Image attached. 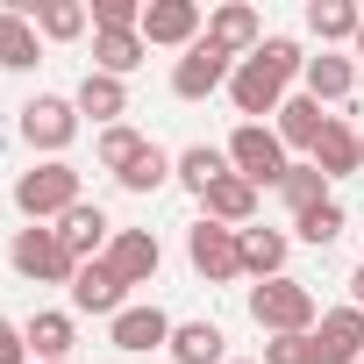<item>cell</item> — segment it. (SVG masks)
Listing matches in <instances>:
<instances>
[{"label": "cell", "instance_id": "6da1fadb", "mask_svg": "<svg viewBox=\"0 0 364 364\" xmlns=\"http://www.w3.org/2000/svg\"><path fill=\"white\" fill-rule=\"evenodd\" d=\"M300 72H307L300 43H293V36H264V50H257V58H243V65H236V79H229L236 114H243V122L279 114V107H286V86H293Z\"/></svg>", "mask_w": 364, "mask_h": 364}, {"label": "cell", "instance_id": "7a4b0ae2", "mask_svg": "<svg viewBox=\"0 0 364 364\" xmlns=\"http://www.w3.org/2000/svg\"><path fill=\"white\" fill-rule=\"evenodd\" d=\"M250 321L264 336H314L321 328V300L300 279H264V286H250Z\"/></svg>", "mask_w": 364, "mask_h": 364}, {"label": "cell", "instance_id": "3957f363", "mask_svg": "<svg viewBox=\"0 0 364 364\" xmlns=\"http://www.w3.org/2000/svg\"><path fill=\"white\" fill-rule=\"evenodd\" d=\"M79 200H86V193H79V171H72L65 157H43V164H29V171L15 178V208H22L29 222H65Z\"/></svg>", "mask_w": 364, "mask_h": 364}, {"label": "cell", "instance_id": "277c9868", "mask_svg": "<svg viewBox=\"0 0 364 364\" xmlns=\"http://www.w3.org/2000/svg\"><path fill=\"white\" fill-rule=\"evenodd\" d=\"M8 264H15V279H29V286H72L79 279V257L58 243V229H43V222H29V229H15L8 236Z\"/></svg>", "mask_w": 364, "mask_h": 364}, {"label": "cell", "instance_id": "5b68a950", "mask_svg": "<svg viewBox=\"0 0 364 364\" xmlns=\"http://www.w3.org/2000/svg\"><path fill=\"white\" fill-rule=\"evenodd\" d=\"M286 143H279V129H264V122H236V136H229V171L236 178H250V186L264 193V186H279L286 178Z\"/></svg>", "mask_w": 364, "mask_h": 364}, {"label": "cell", "instance_id": "8992f818", "mask_svg": "<svg viewBox=\"0 0 364 364\" xmlns=\"http://www.w3.org/2000/svg\"><path fill=\"white\" fill-rule=\"evenodd\" d=\"M150 50H193L208 36V15L200 0H143V29H136Z\"/></svg>", "mask_w": 364, "mask_h": 364}, {"label": "cell", "instance_id": "52a82bcc", "mask_svg": "<svg viewBox=\"0 0 364 364\" xmlns=\"http://www.w3.org/2000/svg\"><path fill=\"white\" fill-rule=\"evenodd\" d=\"M243 229H222V222H193L186 229V257H193V272L208 279V286H229V279H243V243H236Z\"/></svg>", "mask_w": 364, "mask_h": 364}, {"label": "cell", "instance_id": "ba28073f", "mask_svg": "<svg viewBox=\"0 0 364 364\" xmlns=\"http://www.w3.org/2000/svg\"><path fill=\"white\" fill-rule=\"evenodd\" d=\"M72 136H79V107H72L65 93H36V100L22 107V143H29V150L65 157V150H72Z\"/></svg>", "mask_w": 364, "mask_h": 364}, {"label": "cell", "instance_id": "9c48e42d", "mask_svg": "<svg viewBox=\"0 0 364 364\" xmlns=\"http://www.w3.org/2000/svg\"><path fill=\"white\" fill-rule=\"evenodd\" d=\"M229 79H236V58L215 50L208 36H200L193 50H178V58H171V93H178V100H208V93H222Z\"/></svg>", "mask_w": 364, "mask_h": 364}, {"label": "cell", "instance_id": "30bf717a", "mask_svg": "<svg viewBox=\"0 0 364 364\" xmlns=\"http://www.w3.org/2000/svg\"><path fill=\"white\" fill-rule=\"evenodd\" d=\"M171 328H178V321H171L157 300H143V307H122V314L107 321V343H114L122 357H150V350L171 343Z\"/></svg>", "mask_w": 364, "mask_h": 364}, {"label": "cell", "instance_id": "8fae6325", "mask_svg": "<svg viewBox=\"0 0 364 364\" xmlns=\"http://www.w3.org/2000/svg\"><path fill=\"white\" fill-rule=\"evenodd\" d=\"M208 43L229 50L236 65L257 58V50H264V22H257V8H250V0H222V8L208 15Z\"/></svg>", "mask_w": 364, "mask_h": 364}, {"label": "cell", "instance_id": "7c38bea8", "mask_svg": "<svg viewBox=\"0 0 364 364\" xmlns=\"http://www.w3.org/2000/svg\"><path fill=\"white\" fill-rule=\"evenodd\" d=\"M122 286H150L157 279V264H164V250H157V236L150 229H114V243H107V257H100Z\"/></svg>", "mask_w": 364, "mask_h": 364}, {"label": "cell", "instance_id": "4fadbf2b", "mask_svg": "<svg viewBox=\"0 0 364 364\" xmlns=\"http://www.w3.org/2000/svg\"><path fill=\"white\" fill-rule=\"evenodd\" d=\"M22 343H29V357H43V364H72L79 314H65V307H36V314L22 321Z\"/></svg>", "mask_w": 364, "mask_h": 364}, {"label": "cell", "instance_id": "5bb4252c", "mask_svg": "<svg viewBox=\"0 0 364 364\" xmlns=\"http://www.w3.org/2000/svg\"><path fill=\"white\" fill-rule=\"evenodd\" d=\"M129 307V286L93 257V264H79V279H72V314H100V321H114Z\"/></svg>", "mask_w": 364, "mask_h": 364}, {"label": "cell", "instance_id": "9a60e30c", "mask_svg": "<svg viewBox=\"0 0 364 364\" xmlns=\"http://www.w3.org/2000/svg\"><path fill=\"white\" fill-rule=\"evenodd\" d=\"M58 243H65L79 264H93V257H107V243H114V222H107L93 200H79V208L58 222Z\"/></svg>", "mask_w": 364, "mask_h": 364}, {"label": "cell", "instance_id": "2e32d148", "mask_svg": "<svg viewBox=\"0 0 364 364\" xmlns=\"http://www.w3.org/2000/svg\"><path fill=\"white\" fill-rule=\"evenodd\" d=\"M236 243H243V279H257V286L264 279H286V257H293V236L286 229H257L250 222Z\"/></svg>", "mask_w": 364, "mask_h": 364}, {"label": "cell", "instance_id": "e0dca14e", "mask_svg": "<svg viewBox=\"0 0 364 364\" xmlns=\"http://www.w3.org/2000/svg\"><path fill=\"white\" fill-rule=\"evenodd\" d=\"M200 215H208V222H222V229H250V222H257V186L229 171V178H215V186H208Z\"/></svg>", "mask_w": 364, "mask_h": 364}, {"label": "cell", "instance_id": "ac0fdd59", "mask_svg": "<svg viewBox=\"0 0 364 364\" xmlns=\"http://www.w3.org/2000/svg\"><path fill=\"white\" fill-rule=\"evenodd\" d=\"M307 164H314L321 178H357V129H350L343 114H328V129L314 136V150H307Z\"/></svg>", "mask_w": 364, "mask_h": 364}, {"label": "cell", "instance_id": "d6986e66", "mask_svg": "<svg viewBox=\"0 0 364 364\" xmlns=\"http://www.w3.org/2000/svg\"><path fill=\"white\" fill-rule=\"evenodd\" d=\"M43 65V36L22 8H0V72H36Z\"/></svg>", "mask_w": 364, "mask_h": 364}, {"label": "cell", "instance_id": "ffe728a7", "mask_svg": "<svg viewBox=\"0 0 364 364\" xmlns=\"http://www.w3.org/2000/svg\"><path fill=\"white\" fill-rule=\"evenodd\" d=\"M164 357L171 364H229V336L215 321H178L171 343H164Z\"/></svg>", "mask_w": 364, "mask_h": 364}, {"label": "cell", "instance_id": "44dd1931", "mask_svg": "<svg viewBox=\"0 0 364 364\" xmlns=\"http://www.w3.org/2000/svg\"><path fill=\"white\" fill-rule=\"evenodd\" d=\"M72 107H79V122L93 114L100 129H114V122L129 114V86H122V79H107V72H86V79H79V93H72Z\"/></svg>", "mask_w": 364, "mask_h": 364}, {"label": "cell", "instance_id": "7402d4cb", "mask_svg": "<svg viewBox=\"0 0 364 364\" xmlns=\"http://www.w3.org/2000/svg\"><path fill=\"white\" fill-rule=\"evenodd\" d=\"M314 343H321L336 364H357V357H364V307H321Z\"/></svg>", "mask_w": 364, "mask_h": 364}, {"label": "cell", "instance_id": "603a6c76", "mask_svg": "<svg viewBox=\"0 0 364 364\" xmlns=\"http://www.w3.org/2000/svg\"><path fill=\"white\" fill-rule=\"evenodd\" d=\"M143 58H150V43H143L136 29H93V72H107V79H129Z\"/></svg>", "mask_w": 364, "mask_h": 364}, {"label": "cell", "instance_id": "cb8c5ba5", "mask_svg": "<svg viewBox=\"0 0 364 364\" xmlns=\"http://www.w3.org/2000/svg\"><path fill=\"white\" fill-rule=\"evenodd\" d=\"M272 129H279V143H286V150H314V136L328 129V114H321V100H307V93H286V107L272 114Z\"/></svg>", "mask_w": 364, "mask_h": 364}, {"label": "cell", "instance_id": "d4e9b609", "mask_svg": "<svg viewBox=\"0 0 364 364\" xmlns=\"http://www.w3.org/2000/svg\"><path fill=\"white\" fill-rule=\"evenodd\" d=\"M171 178H178V186H186L193 200H208V186H215V178H229V150H215V143H193V150H178Z\"/></svg>", "mask_w": 364, "mask_h": 364}, {"label": "cell", "instance_id": "484cf974", "mask_svg": "<svg viewBox=\"0 0 364 364\" xmlns=\"http://www.w3.org/2000/svg\"><path fill=\"white\" fill-rule=\"evenodd\" d=\"M29 22H36L43 43H79L86 22H93V8H86V0H43V8H29Z\"/></svg>", "mask_w": 364, "mask_h": 364}, {"label": "cell", "instance_id": "4316f807", "mask_svg": "<svg viewBox=\"0 0 364 364\" xmlns=\"http://www.w3.org/2000/svg\"><path fill=\"white\" fill-rule=\"evenodd\" d=\"M171 164H178L171 150L143 143V150H136V157H129V164L114 171V186H122V193H157V186H171Z\"/></svg>", "mask_w": 364, "mask_h": 364}, {"label": "cell", "instance_id": "83f0119b", "mask_svg": "<svg viewBox=\"0 0 364 364\" xmlns=\"http://www.w3.org/2000/svg\"><path fill=\"white\" fill-rule=\"evenodd\" d=\"M307 29L321 36V50H328V43H357L364 8H357V0H314V8H307Z\"/></svg>", "mask_w": 364, "mask_h": 364}, {"label": "cell", "instance_id": "f1b7e54d", "mask_svg": "<svg viewBox=\"0 0 364 364\" xmlns=\"http://www.w3.org/2000/svg\"><path fill=\"white\" fill-rule=\"evenodd\" d=\"M307 100H350V86H357V65L350 58H336V50H321V58H307Z\"/></svg>", "mask_w": 364, "mask_h": 364}, {"label": "cell", "instance_id": "f546056e", "mask_svg": "<svg viewBox=\"0 0 364 364\" xmlns=\"http://www.w3.org/2000/svg\"><path fill=\"white\" fill-rule=\"evenodd\" d=\"M343 229H350V215H343V200H336V193H328L321 208L293 215V236H300V243H314V250H328V243H336Z\"/></svg>", "mask_w": 364, "mask_h": 364}, {"label": "cell", "instance_id": "4dcf8cb0", "mask_svg": "<svg viewBox=\"0 0 364 364\" xmlns=\"http://www.w3.org/2000/svg\"><path fill=\"white\" fill-rule=\"evenodd\" d=\"M279 200H286L293 215H307V208H321V200H328V178H321L314 164H286V178H279Z\"/></svg>", "mask_w": 364, "mask_h": 364}, {"label": "cell", "instance_id": "1f68e13d", "mask_svg": "<svg viewBox=\"0 0 364 364\" xmlns=\"http://www.w3.org/2000/svg\"><path fill=\"white\" fill-rule=\"evenodd\" d=\"M143 143H150L143 129H129V122H114V129H100V136H93V157H100V171H122V164H129V157H136Z\"/></svg>", "mask_w": 364, "mask_h": 364}, {"label": "cell", "instance_id": "d6a6232c", "mask_svg": "<svg viewBox=\"0 0 364 364\" xmlns=\"http://www.w3.org/2000/svg\"><path fill=\"white\" fill-rule=\"evenodd\" d=\"M93 29H143V0H93Z\"/></svg>", "mask_w": 364, "mask_h": 364}, {"label": "cell", "instance_id": "836d02e7", "mask_svg": "<svg viewBox=\"0 0 364 364\" xmlns=\"http://www.w3.org/2000/svg\"><path fill=\"white\" fill-rule=\"evenodd\" d=\"M0 364H29V343H22V328L0 314Z\"/></svg>", "mask_w": 364, "mask_h": 364}, {"label": "cell", "instance_id": "e575fe53", "mask_svg": "<svg viewBox=\"0 0 364 364\" xmlns=\"http://www.w3.org/2000/svg\"><path fill=\"white\" fill-rule=\"evenodd\" d=\"M350 307H364V264L350 272Z\"/></svg>", "mask_w": 364, "mask_h": 364}, {"label": "cell", "instance_id": "d590c367", "mask_svg": "<svg viewBox=\"0 0 364 364\" xmlns=\"http://www.w3.org/2000/svg\"><path fill=\"white\" fill-rule=\"evenodd\" d=\"M357 171H364V129H357Z\"/></svg>", "mask_w": 364, "mask_h": 364}, {"label": "cell", "instance_id": "8d00e7d4", "mask_svg": "<svg viewBox=\"0 0 364 364\" xmlns=\"http://www.w3.org/2000/svg\"><path fill=\"white\" fill-rule=\"evenodd\" d=\"M357 58H364V29H357Z\"/></svg>", "mask_w": 364, "mask_h": 364}, {"label": "cell", "instance_id": "74e56055", "mask_svg": "<svg viewBox=\"0 0 364 364\" xmlns=\"http://www.w3.org/2000/svg\"><path fill=\"white\" fill-rule=\"evenodd\" d=\"M357 364H364V357H357Z\"/></svg>", "mask_w": 364, "mask_h": 364}]
</instances>
